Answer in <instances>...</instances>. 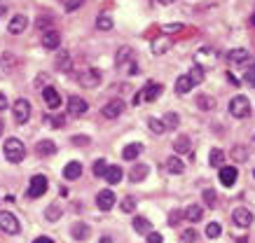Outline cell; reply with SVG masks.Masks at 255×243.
Returning <instances> with one entry per match:
<instances>
[{
	"instance_id": "obj_1",
	"label": "cell",
	"mask_w": 255,
	"mask_h": 243,
	"mask_svg": "<svg viewBox=\"0 0 255 243\" xmlns=\"http://www.w3.org/2000/svg\"><path fill=\"white\" fill-rule=\"evenodd\" d=\"M2 155H5L7 162L19 164V162H23V157H26V148H23V143L19 141V138H7L5 145H2Z\"/></svg>"
},
{
	"instance_id": "obj_2",
	"label": "cell",
	"mask_w": 255,
	"mask_h": 243,
	"mask_svg": "<svg viewBox=\"0 0 255 243\" xmlns=\"http://www.w3.org/2000/svg\"><path fill=\"white\" fill-rule=\"evenodd\" d=\"M230 115L237 119H244L251 115V101H248L246 96H234L232 101H230Z\"/></svg>"
},
{
	"instance_id": "obj_3",
	"label": "cell",
	"mask_w": 255,
	"mask_h": 243,
	"mask_svg": "<svg viewBox=\"0 0 255 243\" xmlns=\"http://www.w3.org/2000/svg\"><path fill=\"white\" fill-rule=\"evenodd\" d=\"M12 112H14L16 124H26L31 119V101L28 98H16L14 105H12Z\"/></svg>"
},
{
	"instance_id": "obj_4",
	"label": "cell",
	"mask_w": 255,
	"mask_h": 243,
	"mask_svg": "<svg viewBox=\"0 0 255 243\" xmlns=\"http://www.w3.org/2000/svg\"><path fill=\"white\" fill-rule=\"evenodd\" d=\"M0 229H2L5 234L14 236V234H19V229H21V225H19V220H16L14 215H12V213L0 211Z\"/></svg>"
},
{
	"instance_id": "obj_5",
	"label": "cell",
	"mask_w": 255,
	"mask_h": 243,
	"mask_svg": "<svg viewBox=\"0 0 255 243\" xmlns=\"http://www.w3.org/2000/svg\"><path fill=\"white\" fill-rule=\"evenodd\" d=\"M78 80H80V84L82 86L94 89V86H99V82H101V71L99 68H82L80 75H78Z\"/></svg>"
},
{
	"instance_id": "obj_6",
	"label": "cell",
	"mask_w": 255,
	"mask_h": 243,
	"mask_svg": "<svg viewBox=\"0 0 255 243\" xmlns=\"http://www.w3.org/2000/svg\"><path fill=\"white\" fill-rule=\"evenodd\" d=\"M227 59H230V63H234V66H241V68H251V63H253V54L248 52V49H232L230 54H227Z\"/></svg>"
},
{
	"instance_id": "obj_7",
	"label": "cell",
	"mask_w": 255,
	"mask_h": 243,
	"mask_svg": "<svg viewBox=\"0 0 255 243\" xmlns=\"http://www.w3.org/2000/svg\"><path fill=\"white\" fill-rule=\"evenodd\" d=\"M47 185H49V182H47L45 175H33L31 185H28V196H31V199H40V196L47 192Z\"/></svg>"
},
{
	"instance_id": "obj_8",
	"label": "cell",
	"mask_w": 255,
	"mask_h": 243,
	"mask_svg": "<svg viewBox=\"0 0 255 243\" xmlns=\"http://www.w3.org/2000/svg\"><path fill=\"white\" fill-rule=\"evenodd\" d=\"M61 45V33L56 28H45L42 31V47L45 49H59Z\"/></svg>"
},
{
	"instance_id": "obj_9",
	"label": "cell",
	"mask_w": 255,
	"mask_h": 243,
	"mask_svg": "<svg viewBox=\"0 0 255 243\" xmlns=\"http://www.w3.org/2000/svg\"><path fill=\"white\" fill-rule=\"evenodd\" d=\"M87 110H89V105H87L85 98H80V96H70L68 98V115L80 117V115H85Z\"/></svg>"
},
{
	"instance_id": "obj_10",
	"label": "cell",
	"mask_w": 255,
	"mask_h": 243,
	"mask_svg": "<svg viewBox=\"0 0 255 243\" xmlns=\"http://www.w3.org/2000/svg\"><path fill=\"white\" fill-rule=\"evenodd\" d=\"M232 220H234V225L237 227H251L253 225V213L248 211V208H237V211L232 213Z\"/></svg>"
},
{
	"instance_id": "obj_11",
	"label": "cell",
	"mask_w": 255,
	"mask_h": 243,
	"mask_svg": "<svg viewBox=\"0 0 255 243\" xmlns=\"http://www.w3.org/2000/svg\"><path fill=\"white\" fill-rule=\"evenodd\" d=\"M96 206H99V211H110L115 206V194L110 189H101L96 194Z\"/></svg>"
},
{
	"instance_id": "obj_12",
	"label": "cell",
	"mask_w": 255,
	"mask_h": 243,
	"mask_svg": "<svg viewBox=\"0 0 255 243\" xmlns=\"http://www.w3.org/2000/svg\"><path fill=\"white\" fill-rule=\"evenodd\" d=\"M42 98H45V103L52 110L61 108V96H59V91H56L54 86H45V89H42Z\"/></svg>"
},
{
	"instance_id": "obj_13",
	"label": "cell",
	"mask_w": 255,
	"mask_h": 243,
	"mask_svg": "<svg viewBox=\"0 0 255 243\" xmlns=\"http://www.w3.org/2000/svg\"><path fill=\"white\" fill-rule=\"evenodd\" d=\"M239 178V171L234 168V166H223L220 168V182H223L225 187H232L234 182Z\"/></svg>"
},
{
	"instance_id": "obj_14",
	"label": "cell",
	"mask_w": 255,
	"mask_h": 243,
	"mask_svg": "<svg viewBox=\"0 0 255 243\" xmlns=\"http://www.w3.org/2000/svg\"><path fill=\"white\" fill-rule=\"evenodd\" d=\"M143 98H145L147 103H152V101H157L159 96H162V84H157V82H147L145 86H143Z\"/></svg>"
},
{
	"instance_id": "obj_15",
	"label": "cell",
	"mask_w": 255,
	"mask_h": 243,
	"mask_svg": "<svg viewBox=\"0 0 255 243\" xmlns=\"http://www.w3.org/2000/svg\"><path fill=\"white\" fill-rule=\"evenodd\" d=\"M124 112V103L117 98V101H110L108 105H103V117H108V119H115L120 117Z\"/></svg>"
},
{
	"instance_id": "obj_16",
	"label": "cell",
	"mask_w": 255,
	"mask_h": 243,
	"mask_svg": "<svg viewBox=\"0 0 255 243\" xmlns=\"http://www.w3.org/2000/svg\"><path fill=\"white\" fill-rule=\"evenodd\" d=\"M26 26H28V19L23 14H16V16H12V21L7 24V31L12 33V35H19V33L26 31Z\"/></svg>"
},
{
	"instance_id": "obj_17",
	"label": "cell",
	"mask_w": 255,
	"mask_h": 243,
	"mask_svg": "<svg viewBox=\"0 0 255 243\" xmlns=\"http://www.w3.org/2000/svg\"><path fill=\"white\" fill-rule=\"evenodd\" d=\"M80 175H82V164L80 162H68L63 166V178L66 180H78Z\"/></svg>"
},
{
	"instance_id": "obj_18",
	"label": "cell",
	"mask_w": 255,
	"mask_h": 243,
	"mask_svg": "<svg viewBox=\"0 0 255 243\" xmlns=\"http://www.w3.org/2000/svg\"><path fill=\"white\" fill-rule=\"evenodd\" d=\"M70 234H73V239H78V241H87L89 234H92V229H89V225H85V222H75V225L70 227Z\"/></svg>"
},
{
	"instance_id": "obj_19",
	"label": "cell",
	"mask_w": 255,
	"mask_h": 243,
	"mask_svg": "<svg viewBox=\"0 0 255 243\" xmlns=\"http://www.w3.org/2000/svg\"><path fill=\"white\" fill-rule=\"evenodd\" d=\"M35 152H38L40 157H52V155H56V143L54 141H40L38 145H35Z\"/></svg>"
},
{
	"instance_id": "obj_20",
	"label": "cell",
	"mask_w": 255,
	"mask_h": 243,
	"mask_svg": "<svg viewBox=\"0 0 255 243\" xmlns=\"http://www.w3.org/2000/svg\"><path fill=\"white\" fill-rule=\"evenodd\" d=\"M147 173H150V168H147L145 164H136L129 171V178H131V182H143L147 178Z\"/></svg>"
},
{
	"instance_id": "obj_21",
	"label": "cell",
	"mask_w": 255,
	"mask_h": 243,
	"mask_svg": "<svg viewBox=\"0 0 255 243\" xmlns=\"http://www.w3.org/2000/svg\"><path fill=\"white\" fill-rule=\"evenodd\" d=\"M133 229H136V234H150V232H152V225H150V220L147 218H140V215H136V218H133Z\"/></svg>"
},
{
	"instance_id": "obj_22",
	"label": "cell",
	"mask_w": 255,
	"mask_h": 243,
	"mask_svg": "<svg viewBox=\"0 0 255 243\" xmlns=\"http://www.w3.org/2000/svg\"><path fill=\"white\" fill-rule=\"evenodd\" d=\"M140 152H143V145H140V143H129V145L122 150V157L127 159V162H133Z\"/></svg>"
},
{
	"instance_id": "obj_23",
	"label": "cell",
	"mask_w": 255,
	"mask_h": 243,
	"mask_svg": "<svg viewBox=\"0 0 255 243\" xmlns=\"http://www.w3.org/2000/svg\"><path fill=\"white\" fill-rule=\"evenodd\" d=\"M183 218L190 220V222H199V220L204 218V208H201V206H197V204L187 206L185 213H183Z\"/></svg>"
},
{
	"instance_id": "obj_24",
	"label": "cell",
	"mask_w": 255,
	"mask_h": 243,
	"mask_svg": "<svg viewBox=\"0 0 255 243\" xmlns=\"http://www.w3.org/2000/svg\"><path fill=\"white\" fill-rule=\"evenodd\" d=\"M122 175H124V171L120 168V166H108V171H106V175H103V178H106V182H108V185H117V182L122 180Z\"/></svg>"
},
{
	"instance_id": "obj_25",
	"label": "cell",
	"mask_w": 255,
	"mask_h": 243,
	"mask_svg": "<svg viewBox=\"0 0 255 243\" xmlns=\"http://www.w3.org/2000/svg\"><path fill=\"white\" fill-rule=\"evenodd\" d=\"M173 150H176L178 155H187V152L192 150V145H190V138H187V136H178L176 141H173Z\"/></svg>"
},
{
	"instance_id": "obj_26",
	"label": "cell",
	"mask_w": 255,
	"mask_h": 243,
	"mask_svg": "<svg viewBox=\"0 0 255 243\" xmlns=\"http://www.w3.org/2000/svg\"><path fill=\"white\" fill-rule=\"evenodd\" d=\"M166 171L173 173V175H180V173L185 171V164H183L178 157H169L166 159Z\"/></svg>"
},
{
	"instance_id": "obj_27",
	"label": "cell",
	"mask_w": 255,
	"mask_h": 243,
	"mask_svg": "<svg viewBox=\"0 0 255 243\" xmlns=\"http://www.w3.org/2000/svg\"><path fill=\"white\" fill-rule=\"evenodd\" d=\"M209 164L211 166H216V168H223L225 166V152L223 150H211L209 152Z\"/></svg>"
},
{
	"instance_id": "obj_28",
	"label": "cell",
	"mask_w": 255,
	"mask_h": 243,
	"mask_svg": "<svg viewBox=\"0 0 255 243\" xmlns=\"http://www.w3.org/2000/svg\"><path fill=\"white\" fill-rule=\"evenodd\" d=\"M192 89V82H190V78L187 75H180V78L176 80V91L178 94H187Z\"/></svg>"
},
{
	"instance_id": "obj_29",
	"label": "cell",
	"mask_w": 255,
	"mask_h": 243,
	"mask_svg": "<svg viewBox=\"0 0 255 243\" xmlns=\"http://www.w3.org/2000/svg\"><path fill=\"white\" fill-rule=\"evenodd\" d=\"M187 78H190V82H192V86H194V84H199L201 80H204V68L194 63V66H192V71L187 73Z\"/></svg>"
},
{
	"instance_id": "obj_30",
	"label": "cell",
	"mask_w": 255,
	"mask_h": 243,
	"mask_svg": "<svg viewBox=\"0 0 255 243\" xmlns=\"http://www.w3.org/2000/svg\"><path fill=\"white\" fill-rule=\"evenodd\" d=\"M147 126H150V131H152V134H157V136H162L164 131H166V126H164L162 119H155V117L147 119Z\"/></svg>"
},
{
	"instance_id": "obj_31",
	"label": "cell",
	"mask_w": 255,
	"mask_h": 243,
	"mask_svg": "<svg viewBox=\"0 0 255 243\" xmlns=\"http://www.w3.org/2000/svg\"><path fill=\"white\" fill-rule=\"evenodd\" d=\"M94 175H96V178H103V175H106V171H108V164H106V159H96V162H94Z\"/></svg>"
},
{
	"instance_id": "obj_32",
	"label": "cell",
	"mask_w": 255,
	"mask_h": 243,
	"mask_svg": "<svg viewBox=\"0 0 255 243\" xmlns=\"http://www.w3.org/2000/svg\"><path fill=\"white\" fill-rule=\"evenodd\" d=\"M197 105H199V110H213V105H216V101L211 98V96H197Z\"/></svg>"
},
{
	"instance_id": "obj_33",
	"label": "cell",
	"mask_w": 255,
	"mask_h": 243,
	"mask_svg": "<svg viewBox=\"0 0 255 243\" xmlns=\"http://www.w3.org/2000/svg\"><path fill=\"white\" fill-rule=\"evenodd\" d=\"M96 26H99V31H113V19L108 14H101L96 19Z\"/></svg>"
},
{
	"instance_id": "obj_34",
	"label": "cell",
	"mask_w": 255,
	"mask_h": 243,
	"mask_svg": "<svg viewBox=\"0 0 255 243\" xmlns=\"http://www.w3.org/2000/svg\"><path fill=\"white\" fill-rule=\"evenodd\" d=\"M45 218L49 220V222H56V220L61 218V208H59L56 204H52V206H49V208L45 211Z\"/></svg>"
},
{
	"instance_id": "obj_35",
	"label": "cell",
	"mask_w": 255,
	"mask_h": 243,
	"mask_svg": "<svg viewBox=\"0 0 255 243\" xmlns=\"http://www.w3.org/2000/svg\"><path fill=\"white\" fill-rule=\"evenodd\" d=\"M131 59V47H122L120 52H117V56H115V63L117 66H122L124 61H129Z\"/></svg>"
},
{
	"instance_id": "obj_36",
	"label": "cell",
	"mask_w": 255,
	"mask_h": 243,
	"mask_svg": "<svg viewBox=\"0 0 255 243\" xmlns=\"http://www.w3.org/2000/svg\"><path fill=\"white\" fill-rule=\"evenodd\" d=\"M0 66H2V71H12V66H16V59L12 54H2L0 56Z\"/></svg>"
},
{
	"instance_id": "obj_37",
	"label": "cell",
	"mask_w": 255,
	"mask_h": 243,
	"mask_svg": "<svg viewBox=\"0 0 255 243\" xmlns=\"http://www.w3.org/2000/svg\"><path fill=\"white\" fill-rule=\"evenodd\" d=\"M220 232H223V227H220L218 222H209V225H206V236H209V239H218Z\"/></svg>"
},
{
	"instance_id": "obj_38",
	"label": "cell",
	"mask_w": 255,
	"mask_h": 243,
	"mask_svg": "<svg viewBox=\"0 0 255 243\" xmlns=\"http://www.w3.org/2000/svg\"><path fill=\"white\" fill-rule=\"evenodd\" d=\"M120 208H122L124 213H133L136 211V199H133V196H127L122 204H120Z\"/></svg>"
},
{
	"instance_id": "obj_39",
	"label": "cell",
	"mask_w": 255,
	"mask_h": 243,
	"mask_svg": "<svg viewBox=\"0 0 255 243\" xmlns=\"http://www.w3.org/2000/svg\"><path fill=\"white\" fill-rule=\"evenodd\" d=\"M178 115L176 112H166V115H164V126H166V129H173V126H178Z\"/></svg>"
},
{
	"instance_id": "obj_40",
	"label": "cell",
	"mask_w": 255,
	"mask_h": 243,
	"mask_svg": "<svg viewBox=\"0 0 255 243\" xmlns=\"http://www.w3.org/2000/svg\"><path fill=\"white\" fill-rule=\"evenodd\" d=\"M216 201H218V194H216V192H213V189H204V204L213 208V206H216Z\"/></svg>"
},
{
	"instance_id": "obj_41",
	"label": "cell",
	"mask_w": 255,
	"mask_h": 243,
	"mask_svg": "<svg viewBox=\"0 0 255 243\" xmlns=\"http://www.w3.org/2000/svg\"><path fill=\"white\" fill-rule=\"evenodd\" d=\"M166 47H169V40H157V42H152V54H164Z\"/></svg>"
},
{
	"instance_id": "obj_42",
	"label": "cell",
	"mask_w": 255,
	"mask_h": 243,
	"mask_svg": "<svg viewBox=\"0 0 255 243\" xmlns=\"http://www.w3.org/2000/svg\"><path fill=\"white\" fill-rule=\"evenodd\" d=\"M56 66H59V71L68 73L70 71V59H68V54H61V56H59V59H56Z\"/></svg>"
},
{
	"instance_id": "obj_43",
	"label": "cell",
	"mask_w": 255,
	"mask_h": 243,
	"mask_svg": "<svg viewBox=\"0 0 255 243\" xmlns=\"http://www.w3.org/2000/svg\"><path fill=\"white\" fill-rule=\"evenodd\" d=\"M47 124L52 126V129H61L66 124V117L63 115H56V117H47Z\"/></svg>"
},
{
	"instance_id": "obj_44",
	"label": "cell",
	"mask_w": 255,
	"mask_h": 243,
	"mask_svg": "<svg viewBox=\"0 0 255 243\" xmlns=\"http://www.w3.org/2000/svg\"><path fill=\"white\" fill-rule=\"evenodd\" d=\"M232 157L237 159V162H246V159H248V152H246V148H241V145H237V148L232 150Z\"/></svg>"
},
{
	"instance_id": "obj_45",
	"label": "cell",
	"mask_w": 255,
	"mask_h": 243,
	"mask_svg": "<svg viewBox=\"0 0 255 243\" xmlns=\"http://www.w3.org/2000/svg\"><path fill=\"white\" fill-rule=\"evenodd\" d=\"M183 28H185L183 24H166V26H162V31L166 33V35H171V33H180Z\"/></svg>"
},
{
	"instance_id": "obj_46",
	"label": "cell",
	"mask_w": 255,
	"mask_h": 243,
	"mask_svg": "<svg viewBox=\"0 0 255 243\" xmlns=\"http://www.w3.org/2000/svg\"><path fill=\"white\" fill-rule=\"evenodd\" d=\"M197 232H194V229H185V232H183V243H197Z\"/></svg>"
},
{
	"instance_id": "obj_47",
	"label": "cell",
	"mask_w": 255,
	"mask_h": 243,
	"mask_svg": "<svg viewBox=\"0 0 255 243\" xmlns=\"http://www.w3.org/2000/svg\"><path fill=\"white\" fill-rule=\"evenodd\" d=\"M180 220H183V211H171L169 213V225H171V227H176Z\"/></svg>"
},
{
	"instance_id": "obj_48",
	"label": "cell",
	"mask_w": 255,
	"mask_h": 243,
	"mask_svg": "<svg viewBox=\"0 0 255 243\" xmlns=\"http://www.w3.org/2000/svg\"><path fill=\"white\" fill-rule=\"evenodd\" d=\"M70 143H73V145H89V136H73Z\"/></svg>"
},
{
	"instance_id": "obj_49",
	"label": "cell",
	"mask_w": 255,
	"mask_h": 243,
	"mask_svg": "<svg viewBox=\"0 0 255 243\" xmlns=\"http://www.w3.org/2000/svg\"><path fill=\"white\" fill-rule=\"evenodd\" d=\"M63 2H66V9H68V12H73V9H78L85 0H63Z\"/></svg>"
},
{
	"instance_id": "obj_50",
	"label": "cell",
	"mask_w": 255,
	"mask_h": 243,
	"mask_svg": "<svg viewBox=\"0 0 255 243\" xmlns=\"http://www.w3.org/2000/svg\"><path fill=\"white\" fill-rule=\"evenodd\" d=\"M147 243H164V239H162V234H157V232H150V234H147Z\"/></svg>"
},
{
	"instance_id": "obj_51",
	"label": "cell",
	"mask_w": 255,
	"mask_h": 243,
	"mask_svg": "<svg viewBox=\"0 0 255 243\" xmlns=\"http://www.w3.org/2000/svg\"><path fill=\"white\" fill-rule=\"evenodd\" d=\"M244 80H246L251 86H255V71H253V68H248L246 75H244Z\"/></svg>"
},
{
	"instance_id": "obj_52",
	"label": "cell",
	"mask_w": 255,
	"mask_h": 243,
	"mask_svg": "<svg viewBox=\"0 0 255 243\" xmlns=\"http://www.w3.org/2000/svg\"><path fill=\"white\" fill-rule=\"evenodd\" d=\"M49 82H52V78H49V75H38V78H35V84H47V86H52L49 84Z\"/></svg>"
},
{
	"instance_id": "obj_53",
	"label": "cell",
	"mask_w": 255,
	"mask_h": 243,
	"mask_svg": "<svg viewBox=\"0 0 255 243\" xmlns=\"http://www.w3.org/2000/svg\"><path fill=\"white\" fill-rule=\"evenodd\" d=\"M5 108H7V96L0 91V110H5Z\"/></svg>"
},
{
	"instance_id": "obj_54",
	"label": "cell",
	"mask_w": 255,
	"mask_h": 243,
	"mask_svg": "<svg viewBox=\"0 0 255 243\" xmlns=\"http://www.w3.org/2000/svg\"><path fill=\"white\" fill-rule=\"evenodd\" d=\"M33 243H54V241H52L49 236H38V239H35Z\"/></svg>"
},
{
	"instance_id": "obj_55",
	"label": "cell",
	"mask_w": 255,
	"mask_h": 243,
	"mask_svg": "<svg viewBox=\"0 0 255 243\" xmlns=\"http://www.w3.org/2000/svg\"><path fill=\"white\" fill-rule=\"evenodd\" d=\"M136 73H138V66H136V63H131V66H129V75H136Z\"/></svg>"
},
{
	"instance_id": "obj_56",
	"label": "cell",
	"mask_w": 255,
	"mask_h": 243,
	"mask_svg": "<svg viewBox=\"0 0 255 243\" xmlns=\"http://www.w3.org/2000/svg\"><path fill=\"white\" fill-rule=\"evenodd\" d=\"M101 243H113V239H110V236H103V239H101Z\"/></svg>"
},
{
	"instance_id": "obj_57",
	"label": "cell",
	"mask_w": 255,
	"mask_h": 243,
	"mask_svg": "<svg viewBox=\"0 0 255 243\" xmlns=\"http://www.w3.org/2000/svg\"><path fill=\"white\" fill-rule=\"evenodd\" d=\"M159 2H164V5H171V2H173V0H159Z\"/></svg>"
},
{
	"instance_id": "obj_58",
	"label": "cell",
	"mask_w": 255,
	"mask_h": 243,
	"mask_svg": "<svg viewBox=\"0 0 255 243\" xmlns=\"http://www.w3.org/2000/svg\"><path fill=\"white\" fill-rule=\"evenodd\" d=\"M251 24H253V26H255V14H253V16H251Z\"/></svg>"
},
{
	"instance_id": "obj_59",
	"label": "cell",
	"mask_w": 255,
	"mask_h": 243,
	"mask_svg": "<svg viewBox=\"0 0 255 243\" xmlns=\"http://www.w3.org/2000/svg\"><path fill=\"white\" fill-rule=\"evenodd\" d=\"M0 136H2V122H0Z\"/></svg>"
}]
</instances>
